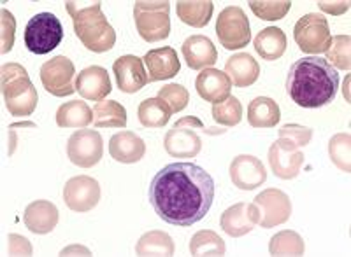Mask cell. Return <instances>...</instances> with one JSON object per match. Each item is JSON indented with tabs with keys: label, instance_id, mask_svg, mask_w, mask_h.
I'll return each instance as SVG.
<instances>
[{
	"label": "cell",
	"instance_id": "obj_1",
	"mask_svg": "<svg viewBox=\"0 0 351 257\" xmlns=\"http://www.w3.org/2000/svg\"><path fill=\"white\" fill-rule=\"evenodd\" d=\"M149 203L155 214L171 226L202 221L215 202V180L195 163H171L153 177Z\"/></svg>",
	"mask_w": 351,
	"mask_h": 257
},
{
	"label": "cell",
	"instance_id": "obj_2",
	"mask_svg": "<svg viewBox=\"0 0 351 257\" xmlns=\"http://www.w3.org/2000/svg\"><path fill=\"white\" fill-rule=\"evenodd\" d=\"M339 90V74L325 58L297 59L287 75L290 98L306 109H318L334 102Z\"/></svg>",
	"mask_w": 351,
	"mask_h": 257
},
{
	"label": "cell",
	"instance_id": "obj_3",
	"mask_svg": "<svg viewBox=\"0 0 351 257\" xmlns=\"http://www.w3.org/2000/svg\"><path fill=\"white\" fill-rule=\"evenodd\" d=\"M74 32L86 49L106 53L114 48L116 32L102 12V2H65Z\"/></svg>",
	"mask_w": 351,
	"mask_h": 257
},
{
	"label": "cell",
	"instance_id": "obj_4",
	"mask_svg": "<svg viewBox=\"0 0 351 257\" xmlns=\"http://www.w3.org/2000/svg\"><path fill=\"white\" fill-rule=\"evenodd\" d=\"M2 95L8 111L16 118H27L37 107V90L28 77L27 68L18 64H5L0 70Z\"/></svg>",
	"mask_w": 351,
	"mask_h": 257
},
{
	"label": "cell",
	"instance_id": "obj_5",
	"mask_svg": "<svg viewBox=\"0 0 351 257\" xmlns=\"http://www.w3.org/2000/svg\"><path fill=\"white\" fill-rule=\"evenodd\" d=\"M169 12H171V2H167V0H160V2L137 0L134 4L136 28L146 42L153 44L167 39L169 33H171Z\"/></svg>",
	"mask_w": 351,
	"mask_h": 257
},
{
	"label": "cell",
	"instance_id": "obj_6",
	"mask_svg": "<svg viewBox=\"0 0 351 257\" xmlns=\"http://www.w3.org/2000/svg\"><path fill=\"white\" fill-rule=\"evenodd\" d=\"M64 40V27L53 12H39L25 27V46L34 55H48Z\"/></svg>",
	"mask_w": 351,
	"mask_h": 257
},
{
	"label": "cell",
	"instance_id": "obj_7",
	"mask_svg": "<svg viewBox=\"0 0 351 257\" xmlns=\"http://www.w3.org/2000/svg\"><path fill=\"white\" fill-rule=\"evenodd\" d=\"M293 39H295V42L299 44V48L304 53H309V55L327 53L332 42L328 20L322 14L309 12L295 23Z\"/></svg>",
	"mask_w": 351,
	"mask_h": 257
},
{
	"label": "cell",
	"instance_id": "obj_8",
	"mask_svg": "<svg viewBox=\"0 0 351 257\" xmlns=\"http://www.w3.org/2000/svg\"><path fill=\"white\" fill-rule=\"evenodd\" d=\"M216 36L225 49H243L252 40V30L246 12L237 5L225 8L218 14L216 21Z\"/></svg>",
	"mask_w": 351,
	"mask_h": 257
},
{
	"label": "cell",
	"instance_id": "obj_9",
	"mask_svg": "<svg viewBox=\"0 0 351 257\" xmlns=\"http://www.w3.org/2000/svg\"><path fill=\"white\" fill-rule=\"evenodd\" d=\"M253 210H255L256 226L269 230L281 226L290 219L291 202L288 194L281 189H265L253 200Z\"/></svg>",
	"mask_w": 351,
	"mask_h": 257
},
{
	"label": "cell",
	"instance_id": "obj_10",
	"mask_svg": "<svg viewBox=\"0 0 351 257\" xmlns=\"http://www.w3.org/2000/svg\"><path fill=\"white\" fill-rule=\"evenodd\" d=\"M76 68L67 56H55L40 67V83L44 90L55 96L76 93Z\"/></svg>",
	"mask_w": 351,
	"mask_h": 257
},
{
	"label": "cell",
	"instance_id": "obj_11",
	"mask_svg": "<svg viewBox=\"0 0 351 257\" xmlns=\"http://www.w3.org/2000/svg\"><path fill=\"white\" fill-rule=\"evenodd\" d=\"M104 140L95 130H77L67 142V156L72 165L80 168H92L102 159Z\"/></svg>",
	"mask_w": 351,
	"mask_h": 257
},
{
	"label": "cell",
	"instance_id": "obj_12",
	"mask_svg": "<svg viewBox=\"0 0 351 257\" xmlns=\"http://www.w3.org/2000/svg\"><path fill=\"white\" fill-rule=\"evenodd\" d=\"M64 202L72 212H90L100 202V184L88 175L72 177L64 186Z\"/></svg>",
	"mask_w": 351,
	"mask_h": 257
},
{
	"label": "cell",
	"instance_id": "obj_13",
	"mask_svg": "<svg viewBox=\"0 0 351 257\" xmlns=\"http://www.w3.org/2000/svg\"><path fill=\"white\" fill-rule=\"evenodd\" d=\"M230 180L241 191H253L267 180V170L258 158L239 154L230 163Z\"/></svg>",
	"mask_w": 351,
	"mask_h": 257
},
{
	"label": "cell",
	"instance_id": "obj_14",
	"mask_svg": "<svg viewBox=\"0 0 351 257\" xmlns=\"http://www.w3.org/2000/svg\"><path fill=\"white\" fill-rule=\"evenodd\" d=\"M112 72L120 92L137 93L148 84V74L144 70V59L134 55L120 56L112 64Z\"/></svg>",
	"mask_w": 351,
	"mask_h": 257
},
{
	"label": "cell",
	"instance_id": "obj_15",
	"mask_svg": "<svg viewBox=\"0 0 351 257\" xmlns=\"http://www.w3.org/2000/svg\"><path fill=\"white\" fill-rule=\"evenodd\" d=\"M111 79H109V74L104 67L92 65V67L83 68L77 75L76 92L84 100L102 102L111 93Z\"/></svg>",
	"mask_w": 351,
	"mask_h": 257
},
{
	"label": "cell",
	"instance_id": "obj_16",
	"mask_svg": "<svg viewBox=\"0 0 351 257\" xmlns=\"http://www.w3.org/2000/svg\"><path fill=\"white\" fill-rule=\"evenodd\" d=\"M181 51H183L188 67L192 68V70L213 68V65L218 62V49H216V46L209 37H188L183 42V46H181Z\"/></svg>",
	"mask_w": 351,
	"mask_h": 257
},
{
	"label": "cell",
	"instance_id": "obj_17",
	"mask_svg": "<svg viewBox=\"0 0 351 257\" xmlns=\"http://www.w3.org/2000/svg\"><path fill=\"white\" fill-rule=\"evenodd\" d=\"M195 87L200 98L215 105V103L225 102L230 96L232 81L225 72L218 68H206L197 77Z\"/></svg>",
	"mask_w": 351,
	"mask_h": 257
},
{
	"label": "cell",
	"instance_id": "obj_18",
	"mask_svg": "<svg viewBox=\"0 0 351 257\" xmlns=\"http://www.w3.org/2000/svg\"><path fill=\"white\" fill-rule=\"evenodd\" d=\"M143 59L148 67V83L171 79L181 70L180 58L174 48L152 49Z\"/></svg>",
	"mask_w": 351,
	"mask_h": 257
},
{
	"label": "cell",
	"instance_id": "obj_19",
	"mask_svg": "<svg viewBox=\"0 0 351 257\" xmlns=\"http://www.w3.org/2000/svg\"><path fill=\"white\" fill-rule=\"evenodd\" d=\"M221 230L232 238H241L244 234L252 233L256 226L255 210L252 203H236L228 206L219 219Z\"/></svg>",
	"mask_w": 351,
	"mask_h": 257
},
{
	"label": "cell",
	"instance_id": "obj_20",
	"mask_svg": "<svg viewBox=\"0 0 351 257\" xmlns=\"http://www.w3.org/2000/svg\"><path fill=\"white\" fill-rule=\"evenodd\" d=\"M109 154L114 161L132 165L144 158L146 144L134 131H120V133L112 135L109 140Z\"/></svg>",
	"mask_w": 351,
	"mask_h": 257
},
{
	"label": "cell",
	"instance_id": "obj_21",
	"mask_svg": "<svg viewBox=\"0 0 351 257\" xmlns=\"http://www.w3.org/2000/svg\"><path fill=\"white\" fill-rule=\"evenodd\" d=\"M23 222L36 234H48L58 224V208L48 200H36L25 208Z\"/></svg>",
	"mask_w": 351,
	"mask_h": 257
},
{
	"label": "cell",
	"instance_id": "obj_22",
	"mask_svg": "<svg viewBox=\"0 0 351 257\" xmlns=\"http://www.w3.org/2000/svg\"><path fill=\"white\" fill-rule=\"evenodd\" d=\"M164 147L172 158H195L202 149V139L193 130L174 126L165 135Z\"/></svg>",
	"mask_w": 351,
	"mask_h": 257
},
{
	"label": "cell",
	"instance_id": "obj_23",
	"mask_svg": "<svg viewBox=\"0 0 351 257\" xmlns=\"http://www.w3.org/2000/svg\"><path fill=\"white\" fill-rule=\"evenodd\" d=\"M269 165L276 177L290 180L300 174V168L304 165V154L300 150H290L274 142L269 149Z\"/></svg>",
	"mask_w": 351,
	"mask_h": 257
},
{
	"label": "cell",
	"instance_id": "obj_24",
	"mask_svg": "<svg viewBox=\"0 0 351 257\" xmlns=\"http://www.w3.org/2000/svg\"><path fill=\"white\" fill-rule=\"evenodd\" d=\"M225 74L236 87H247L255 84L260 77V65L252 55L237 53L225 64Z\"/></svg>",
	"mask_w": 351,
	"mask_h": 257
},
{
	"label": "cell",
	"instance_id": "obj_25",
	"mask_svg": "<svg viewBox=\"0 0 351 257\" xmlns=\"http://www.w3.org/2000/svg\"><path fill=\"white\" fill-rule=\"evenodd\" d=\"M280 119V105L269 96H258L247 105V123L252 128H274Z\"/></svg>",
	"mask_w": 351,
	"mask_h": 257
},
{
	"label": "cell",
	"instance_id": "obj_26",
	"mask_svg": "<svg viewBox=\"0 0 351 257\" xmlns=\"http://www.w3.org/2000/svg\"><path fill=\"white\" fill-rule=\"evenodd\" d=\"M288 46V40L285 32L278 27H267L260 30L258 36L255 37V49L260 58L274 62L285 55Z\"/></svg>",
	"mask_w": 351,
	"mask_h": 257
},
{
	"label": "cell",
	"instance_id": "obj_27",
	"mask_svg": "<svg viewBox=\"0 0 351 257\" xmlns=\"http://www.w3.org/2000/svg\"><path fill=\"white\" fill-rule=\"evenodd\" d=\"M93 111L84 102H65L56 111V124L60 128H86L92 123Z\"/></svg>",
	"mask_w": 351,
	"mask_h": 257
},
{
	"label": "cell",
	"instance_id": "obj_28",
	"mask_svg": "<svg viewBox=\"0 0 351 257\" xmlns=\"http://www.w3.org/2000/svg\"><path fill=\"white\" fill-rule=\"evenodd\" d=\"M215 4L211 0H199V2H186L181 0L176 4V12L183 23L193 28H202L211 21Z\"/></svg>",
	"mask_w": 351,
	"mask_h": 257
},
{
	"label": "cell",
	"instance_id": "obj_29",
	"mask_svg": "<svg viewBox=\"0 0 351 257\" xmlns=\"http://www.w3.org/2000/svg\"><path fill=\"white\" fill-rule=\"evenodd\" d=\"M93 124L97 128H125L127 126V111L116 100L97 102L93 107Z\"/></svg>",
	"mask_w": 351,
	"mask_h": 257
},
{
	"label": "cell",
	"instance_id": "obj_30",
	"mask_svg": "<svg viewBox=\"0 0 351 257\" xmlns=\"http://www.w3.org/2000/svg\"><path fill=\"white\" fill-rule=\"evenodd\" d=\"M174 241L165 231L153 230L144 233L136 245L137 256H172Z\"/></svg>",
	"mask_w": 351,
	"mask_h": 257
},
{
	"label": "cell",
	"instance_id": "obj_31",
	"mask_svg": "<svg viewBox=\"0 0 351 257\" xmlns=\"http://www.w3.org/2000/svg\"><path fill=\"white\" fill-rule=\"evenodd\" d=\"M139 121L144 128H162L169 123L172 111L162 98H146L139 105Z\"/></svg>",
	"mask_w": 351,
	"mask_h": 257
},
{
	"label": "cell",
	"instance_id": "obj_32",
	"mask_svg": "<svg viewBox=\"0 0 351 257\" xmlns=\"http://www.w3.org/2000/svg\"><path fill=\"white\" fill-rule=\"evenodd\" d=\"M225 241L218 233L211 230H202L195 233L190 240V254L192 256H225Z\"/></svg>",
	"mask_w": 351,
	"mask_h": 257
},
{
	"label": "cell",
	"instance_id": "obj_33",
	"mask_svg": "<svg viewBox=\"0 0 351 257\" xmlns=\"http://www.w3.org/2000/svg\"><path fill=\"white\" fill-rule=\"evenodd\" d=\"M306 245L299 233L290 230L280 231L269 241V252L272 256H302Z\"/></svg>",
	"mask_w": 351,
	"mask_h": 257
},
{
	"label": "cell",
	"instance_id": "obj_34",
	"mask_svg": "<svg viewBox=\"0 0 351 257\" xmlns=\"http://www.w3.org/2000/svg\"><path fill=\"white\" fill-rule=\"evenodd\" d=\"M328 156L341 172L350 174L351 172V135L337 133L328 142Z\"/></svg>",
	"mask_w": 351,
	"mask_h": 257
},
{
	"label": "cell",
	"instance_id": "obj_35",
	"mask_svg": "<svg viewBox=\"0 0 351 257\" xmlns=\"http://www.w3.org/2000/svg\"><path fill=\"white\" fill-rule=\"evenodd\" d=\"M311 128L302 126V124L290 123L280 128V139H278V144L290 150H299L300 147H306L307 144L311 142Z\"/></svg>",
	"mask_w": 351,
	"mask_h": 257
},
{
	"label": "cell",
	"instance_id": "obj_36",
	"mask_svg": "<svg viewBox=\"0 0 351 257\" xmlns=\"http://www.w3.org/2000/svg\"><path fill=\"white\" fill-rule=\"evenodd\" d=\"M213 119L221 126H237L243 119V105L236 96H228L225 102L213 105Z\"/></svg>",
	"mask_w": 351,
	"mask_h": 257
},
{
	"label": "cell",
	"instance_id": "obj_37",
	"mask_svg": "<svg viewBox=\"0 0 351 257\" xmlns=\"http://www.w3.org/2000/svg\"><path fill=\"white\" fill-rule=\"evenodd\" d=\"M247 4H250V9L255 12L260 20L265 21L283 20L291 8L290 0H272V2H267V0H252Z\"/></svg>",
	"mask_w": 351,
	"mask_h": 257
},
{
	"label": "cell",
	"instance_id": "obj_38",
	"mask_svg": "<svg viewBox=\"0 0 351 257\" xmlns=\"http://www.w3.org/2000/svg\"><path fill=\"white\" fill-rule=\"evenodd\" d=\"M351 37L350 36H335L332 37L330 48L327 49V62L332 67L341 70H350L351 67Z\"/></svg>",
	"mask_w": 351,
	"mask_h": 257
},
{
	"label": "cell",
	"instance_id": "obj_39",
	"mask_svg": "<svg viewBox=\"0 0 351 257\" xmlns=\"http://www.w3.org/2000/svg\"><path fill=\"white\" fill-rule=\"evenodd\" d=\"M158 98L164 100L172 112H181L183 109H186L188 102H190V93L181 84H167V86L160 87Z\"/></svg>",
	"mask_w": 351,
	"mask_h": 257
},
{
	"label": "cell",
	"instance_id": "obj_40",
	"mask_svg": "<svg viewBox=\"0 0 351 257\" xmlns=\"http://www.w3.org/2000/svg\"><path fill=\"white\" fill-rule=\"evenodd\" d=\"M14 18L8 9H2V53H9L12 49L14 42Z\"/></svg>",
	"mask_w": 351,
	"mask_h": 257
},
{
	"label": "cell",
	"instance_id": "obj_41",
	"mask_svg": "<svg viewBox=\"0 0 351 257\" xmlns=\"http://www.w3.org/2000/svg\"><path fill=\"white\" fill-rule=\"evenodd\" d=\"M9 254L11 256H30L32 254V245L30 241L20 234H9Z\"/></svg>",
	"mask_w": 351,
	"mask_h": 257
},
{
	"label": "cell",
	"instance_id": "obj_42",
	"mask_svg": "<svg viewBox=\"0 0 351 257\" xmlns=\"http://www.w3.org/2000/svg\"><path fill=\"white\" fill-rule=\"evenodd\" d=\"M319 9L328 14H334V16H339V14H344V12L350 9V2H318Z\"/></svg>",
	"mask_w": 351,
	"mask_h": 257
},
{
	"label": "cell",
	"instance_id": "obj_43",
	"mask_svg": "<svg viewBox=\"0 0 351 257\" xmlns=\"http://www.w3.org/2000/svg\"><path fill=\"white\" fill-rule=\"evenodd\" d=\"M176 128H186V130H204V123L200 119L193 118V116H186V118L180 119L178 123L174 124Z\"/></svg>",
	"mask_w": 351,
	"mask_h": 257
},
{
	"label": "cell",
	"instance_id": "obj_44",
	"mask_svg": "<svg viewBox=\"0 0 351 257\" xmlns=\"http://www.w3.org/2000/svg\"><path fill=\"white\" fill-rule=\"evenodd\" d=\"M71 254H83V256H92V252L86 249V247L81 245H71L67 249H64L60 252V256H71Z\"/></svg>",
	"mask_w": 351,
	"mask_h": 257
},
{
	"label": "cell",
	"instance_id": "obj_45",
	"mask_svg": "<svg viewBox=\"0 0 351 257\" xmlns=\"http://www.w3.org/2000/svg\"><path fill=\"white\" fill-rule=\"evenodd\" d=\"M16 128H37L36 123H30V121H23V123H14L9 126V130H16Z\"/></svg>",
	"mask_w": 351,
	"mask_h": 257
},
{
	"label": "cell",
	"instance_id": "obj_46",
	"mask_svg": "<svg viewBox=\"0 0 351 257\" xmlns=\"http://www.w3.org/2000/svg\"><path fill=\"white\" fill-rule=\"evenodd\" d=\"M9 135H11V149H9V154H12L14 152V146H16V135H14V130L9 131Z\"/></svg>",
	"mask_w": 351,
	"mask_h": 257
}]
</instances>
